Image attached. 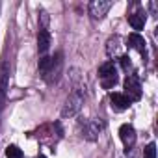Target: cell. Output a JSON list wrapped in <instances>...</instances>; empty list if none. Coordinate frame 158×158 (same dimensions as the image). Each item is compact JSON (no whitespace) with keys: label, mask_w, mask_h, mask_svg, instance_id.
I'll return each mask as SVG.
<instances>
[{"label":"cell","mask_w":158,"mask_h":158,"mask_svg":"<svg viewBox=\"0 0 158 158\" xmlns=\"http://www.w3.org/2000/svg\"><path fill=\"white\" fill-rule=\"evenodd\" d=\"M61 67H63V56H61V52H58L52 58L50 56H43L39 60V73H41V78L47 84H56L60 80Z\"/></svg>","instance_id":"obj_1"},{"label":"cell","mask_w":158,"mask_h":158,"mask_svg":"<svg viewBox=\"0 0 158 158\" xmlns=\"http://www.w3.org/2000/svg\"><path fill=\"white\" fill-rule=\"evenodd\" d=\"M84 104V89H74L69 93V97L65 99V104L61 108V117H74L78 112H80Z\"/></svg>","instance_id":"obj_2"},{"label":"cell","mask_w":158,"mask_h":158,"mask_svg":"<svg viewBox=\"0 0 158 158\" xmlns=\"http://www.w3.org/2000/svg\"><path fill=\"white\" fill-rule=\"evenodd\" d=\"M99 78L104 89H112L117 84V67L114 65V61H106L99 67Z\"/></svg>","instance_id":"obj_3"},{"label":"cell","mask_w":158,"mask_h":158,"mask_svg":"<svg viewBox=\"0 0 158 158\" xmlns=\"http://www.w3.org/2000/svg\"><path fill=\"white\" fill-rule=\"evenodd\" d=\"M8 89H10V65L8 61H2L0 63V114L6 106Z\"/></svg>","instance_id":"obj_4"},{"label":"cell","mask_w":158,"mask_h":158,"mask_svg":"<svg viewBox=\"0 0 158 158\" xmlns=\"http://www.w3.org/2000/svg\"><path fill=\"white\" fill-rule=\"evenodd\" d=\"M130 102L134 101H139L141 99V86H139V80L136 74H128L125 78V93H123Z\"/></svg>","instance_id":"obj_5"},{"label":"cell","mask_w":158,"mask_h":158,"mask_svg":"<svg viewBox=\"0 0 158 158\" xmlns=\"http://www.w3.org/2000/svg\"><path fill=\"white\" fill-rule=\"evenodd\" d=\"M112 8V2L110 0H93L89 4V15L93 19H102Z\"/></svg>","instance_id":"obj_6"},{"label":"cell","mask_w":158,"mask_h":158,"mask_svg":"<svg viewBox=\"0 0 158 158\" xmlns=\"http://www.w3.org/2000/svg\"><path fill=\"white\" fill-rule=\"evenodd\" d=\"M119 138H121V141L125 143L127 149L134 147V143H136V130H134V127L128 125V123L121 125V128H119Z\"/></svg>","instance_id":"obj_7"},{"label":"cell","mask_w":158,"mask_h":158,"mask_svg":"<svg viewBox=\"0 0 158 158\" xmlns=\"http://www.w3.org/2000/svg\"><path fill=\"white\" fill-rule=\"evenodd\" d=\"M80 125H84V138L86 139H97L99 132H101V123L99 121H91V119H86V121H80Z\"/></svg>","instance_id":"obj_8"},{"label":"cell","mask_w":158,"mask_h":158,"mask_svg":"<svg viewBox=\"0 0 158 158\" xmlns=\"http://www.w3.org/2000/svg\"><path fill=\"white\" fill-rule=\"evenodd\" d=\"M50 43H52L50 32L47 28H41L39 34H37V50H39V54H47V50L50 48Z\"/></svg>","instance_id":"obj_9"},{"label":"cell","mask_w":158,"mask_h":158,"mask_svg":"<svg viewBox=\"0 0 158 158\" xmlns=\"http://www.w3.org/2000/svg\"><path fill=\"white\" fill-rule=\"evenodd\" d=\"M121 50H123V45H121L119 37H117V35H115V37H110L108 43H106V52H108V56H110V58H121V56H123Z\"/></svg>","instance_id":"obj_10"},{"label":"cell","mask_w":158,"mask_h":158,"mask_svg":"<svg viewBox=\"0 0 158 158\" xmlns=\"http://www.w3.org/2000/svg\"><path fill=\"white\" fill-rule=\"evenodd\" d=\"M110 101H112L114 110H117V112H123V110H127L130 106V101L123 93H110Z\"/></svg>","instance_id":"obj_11"},{"label":"cell","mask_w":158,"mask_h":158,"mask_svg":"<svg viewBox=\"0 0 158 158\" xmlns=\"http://www.w3.org/2000/svg\"><path fill=\"white\" fill-rule=\"evenodd\" d=\"M128 23L134 30H143V26L147 23V13L145 11H136V13L128 15Z\"/></svg>","instance_id":"obj_12"},{"label":"cell","mask_w":158,"mask_h":158,"mask_svg":"<svg viewBox=\"0 0 158 158\" xmlns=\"http://www.w3.org/2000/svg\"><path fill=\"white\" fill-rule=\"evenodd\" d=\"M127 43H128V47H130V48L138 50L139 54H143V52H145V39H143L139 34H130V35H128V39H127Z\"/></svg>","instance_id":"obj_13"},{"label":"cell","mask_w":158,"mask_h":158,"mask_svg":"<svg viewBox=\"0 0 158 158\" xmlns=\"http://www.w3.org/2000/svg\"><path fill=\"white\" fill-rule=\"evenodd\" d=\"M6 156L8 158H23V151L17 147V145H10L6 149Z\"/></svg>","instance_id":"obj_14"},{"label":"cell","mask_w":158,"mask_h":158,"mask_svg":"<svg viewBox=\"0 0 158 158\" xmlns=\"http://www.w3.org/2000/svg\"><path fill=\"white\" fill-rule=\"evenodd\" d=\"M143 158H156V145H154V143H149V145L145 147Z\"/></svg>","instance_id":"obj_15"},{"label":"cell","mask_w":158,"mask_h":158,"mask_svg":"<svg viewBox=\"0 0 158 158\" xmlns=\"http://www.w3.org/2000/svg\"><path fill=\"white\" fill-rule=\"evenodd\" d=\"M119 60H121V65H123V69H125V71L132 69V61H130V58H128V56H121Z\"/></svg>","instance_id":"obj_16"},{"label":"cell","mask_w":158,"mask_h":158,"mask_svg":"<svg viewBox=\"0 0 158 158\" xmlns=\"http://www.w3.org/2000/svg\"><path fill=\"white\" fill-rule=\"evenodd\" d=\"M35 158H47V156H43V154H39V156H35Z\"/></svg>","instance_id":"obj_17"}]
</instances>
